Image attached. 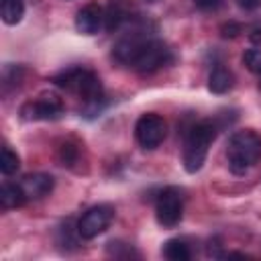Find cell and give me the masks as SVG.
<instances>
[{
  "mask_svg": "<svg viewBox=\"0 0 261 261\" xmlns=\"http://www.w3.org/2000/svg\"><path fill=\"white\" fill-rule=\"evenodd\" d=\"M63 114V100L53 92H43L39 98L24 102L20 108L22 120H55Z\"/></svg>",
  "mask_w": 261,
  "mask_h": 261,
  "instance_id": "obj_6",
  "label": "cell"
},
{
  "mask_svg": "<svg viewBox=\"0 0 261 261\" xmlns=\"http://www.w3.org/2000/svg\"><path fill=\"white\" fill-rule=\"evenodd\" d=\"M249 39H251V43L259 45V43H261V31H259V29H257V31H253V33L249 35Z\"/></svg>",
  "mask_w": 261,
  "mask_h": 261,
  "instance_id": "obj_23",
  "label": "cell"
},
{
  "mask_svg": "<svg viewBox=\"0 0 261 261\" xmlns=\"http://www.w3.org/2000/svg\"><path fill=\"white\" fill-rule=\"evenodd\" d=\"M165 135H167V124L155 112L143 114L135 124V139L143 149H157L163 143Z\"/></svg>",
  "mask_w": 261,
  "mask_h": 261,
  "instance_id": "obj_7",
  "label": "cell"
},
{
  "mask_svg": "<svg viewBox=\"0 0 261 261\" xmlns=\"http://www.w3.org/2000/svg\"><path fill=\"white\" fill-rule=\"evenodd\" d=\"M239 4L245 8V10H255L261 6V0H239Z\"/></svg>",
  "mask_w": 261,
  "mask_h": 261,
  "instance_id": "obj_22",
  "label": "cell"
},
{
  "mask_svg": "<svg viewBox=\"0 0 261 261\" xmlns=\"http://www.w3.org/2000/svg\"><path fill=\"white\" fill-rule=\"evenodd\" d=\"M18 167H20L18 155H16L8 145H4V147H2V153H0V171H2L4 175H12V173L18 171Z\"/></svg>",
  "mask_w": 261,
  "mask_h": 261,
  "instance_id": "obj_16",
  "label": "cell"
},
{
  "mask_svg": "<svg viewBox=\"0 0 261 261\" xmlns=\"http://www.w3.org/2000/svg\"><path fill=\"white\" fill-rule=\"evenodd\" d=\"M104 24V8L98 4H86L75 14V29L82 35H96Z\"/></svg>",
  "mask_w": 261,
  "mask_h": 261,
  "instance_id": "obj_9",
  "label": "cell"
},
{
  "mask_svg": "<svg viewBox=\"0 0 261 261\" xmlns=\"http://www.w3.org/2000/svg\"><path fill=\"white\" fill-rule=\"evenodd\" d=\"M220 33H222V37H224V39H228V37H230V39H234L239 33H243V29H241V24H239V22H232V20H230V22H224V24L220 27Z\"/></svg>",
  "mask_w": 261,
  "mask_h": 261,
  "instance_id": "obj_20",
  "label": "cell"
},
{
  "mask_svg": "<svg viewBox=\"0 0 261 261\" xmlns=\"http://www.w3.org/2000/svg\"><path fill=\"white\" fill-rule=\"evenodd\" d=\"M243 63L247 65L249 71L261 75V49H247L243 53Z\"/></svg>",
  "mask_w": 261,
  "mask_h": 261,
  "instance_id": "obj_18",
  "label": "cell"
},
{
  "mask_svg": "<svg viewBox=\"0 0 261 261\" xmlns=\"http://www.w3.org/2000/svg\"><path fill=\"white\" fill-rule=\"evenodd\" d=\"M106 251H108V255H112V257H116V259L139 257V253H137L130 245H126V243H122V241H110V243L106 245Z\"/></svg>",
  "mask_w": 261,
  "mask_h": 261,
  "instance_id": "obj_17",
  "label": "cell"
},
{
  "mask_svg": "<svg viewBox=\"0 0 261 261\" xmlns=\"http://www.w3.org/2000/svg\"><path fill=\"white\" fill-rule=\"evenodd\" d=\"M126 20V10H124V6L118 2V0H112L108 6H106V10H104V27H106V31H116V29H120V24Z\"/></svg>",
  "mask_w": 261,
  "mask_h": 261,
  "instance_id": "obj_13",
  "label": "cell"
},
{
  "mask_svg": "<svg viewBox=\"0 0 261 261\" xmlns=\"http://www.w3.org/2000/svg\"><path fill=\"white\" fill-rule=\"evenodd\" d=\"M226 159L234 175L247 173L261 159V135L251 128L232 133L226 143Z\"/></svg>",
  "mask_w": 261,
  "mask_h": 261,
  "instance_id": "obj_2",
  "label": "cell"
},
{
  "mask_svg": "<svg viewBox=\"0 0 261 261\" xmlns=\"http://www.w3.org/2000/svg\"><path fill=\"white\" fill-rule=\"evenodd\" d=\"M163 257L169 261H188L192 257V251L184 239H169L163 245Z\"/></svg>",
  "mask_w": 261,
  "mask_h": 261,
  "instance_id": "obj_14",
  "label": "cell"
},
{
  "mask_svg": "<svg viewBox=\"0 0 261 261\" xmlns=\"http://www.w3.org/2000/svg\"><path fill=\"white\" fill-rule=\"evenodd\" d=\"M112 57L118 63L130 65L139 73H153L171 61V51L159 39L130 33L112 47Z\"/></svg>",
  "mask_w": 261,
  "mask_h": 261,
  "instance_id": "obj_1",
  "label": "cell"
},
{
  "mask_svg": "<svg viewBox=\"0 0 261 261\" xmlns=\"http://www.w3.org/2000/svg\"><path fill=\"white\" fill-rule=\"evenodd\" d=\"M20 188L27 196V200H41L53 190V177L49 173H29L20 181Z\"/></svg>",
  "mask_w": 261,
  "mask_h": 261,
  "instance_id": "obj_10",
  "label": "cell"
},
{
  "mask_svg": "<svg viewBox=\"0 0 261 261\" xmlns=\"http://www.w3.org/2000/svg\"><path fill=\"white\" fill-rule=\"evenodd\" d=\"M232 84H234L232 71L226 69V67H222V65L214 67L212 73H210V77H208V90L212 94H226L232 88Z\"/></svg>",
  "mask_w": 261,
  "mask_h": 261,
  "instance_id": "obj_12",
  "label": "cell"
},
{
  "mask_svg": "<svg viewBox=\"0 0 261 261\" xmlns=\"http://www.w3.org/2000/svg\"><path fill=\"white\" fill-rule=\"evenodd\" d=\"M194 4H196V8H200L202 12H210V10H216V8L222 4V0H194Z\"/></svg>",
  "mask_w": 261,
  "mask_h": 261,
  "instance_id": "obj_21",
  "label": "cell"
},
{
  "mask_svg": "<svg viewBox=\"0 0 261 261\" xmlns=\"http://www.w3.org/2000/svg\"><path fill=\"white\" fill-rule=\"evenodd\" d=\"M27 200L20 184H12V181H4L2 188H0V206L4 210H10V208H20Z\"/></svg>",
  "mask_w": 261,
  "mask_h": 261,
  "instance_id": "obj_11",
  "label": "cell"
},
{
  "mask_svg": "<svg viewBox=\"0 0 261 261\" xmlns=\"http://www.w3.org/2000/svg\"><path fill=\"white\" fill-rule=\"evenodd\" d=\"M184 216V196L177 188H165L155 200V218L163 228H173Z\"/></svg>",
  "mask_w": 261,
  "mask_h": 261,
  "instance_id": "obj_5",
  "label": "cell"
},
{
  "mask_svg": "<svg viewBox=\"0 0 261 261\" xmlns=\"http://www.w3.org/2000/svg\"><path fill=\"white\" fill-rule=\"evenodd\" d=\"M53 82L59 88H63V90L75 94L77 98H82L86 104H98L104 98L100 77L94 71L86 69V67H67V69L59 71L53 77Z\"/></svg>",
  "mask_w": 261,
  "mask_h": 261,
  "instance_id": "obj_4",
  "label": "cell"
},
{
  "mask_svg": "<svg viewBox=\"0 0 261 261\" xmlns=\"http://www.w3.org/2000/svg\"><path fill=\"white\" fill-rule=\"evenodd\" d=\"M216 133H218V124L210 118L200 120L188 128L184 139V167L188 173H196L202 169L208 149L216 139Z\"/></svg>",
  "mask_w": 261,
  "mask_h": 261,
  "instance_id": "obj_3",
  "label": "cell"
},
{
  "mask_svg": "<svg viewBox=\"0 0 261 261\" xmlns=\"http://www.w3.org/2000/svg\"><path fill=\"white\" fill-rule=\"evenodd\" d=\"M114 218V208L108 204H98L90 210H86L82 214V218L77 220V234L82 239H96L98 234H102L110 222Z\"/></svg>",
  "mask_w": 261,
  "mask_h": 261,
  "instance_id": "obj_8",
  "label": "cell"
},
{
  "mask_svg": "<svg viewBox=\"0 0 261 261\" xmlns=\"http://www.w3.org/2000/svg\"><path fill=\"white\" fill-rule=\"evenodd\" d=\"M24 2L22 0H0V16L6 24H16L22 20Z\"/></svg>",
  "mask_w": 261,
  "mask_h": 261,
  "instance_id": "obj_15",
  "label": "cell"
},
{
  "mask_svg": "<svg viewBox=\"0 0 261 261\" xmlns=\"http://www.w3.org/2000/svg\"><path fill=\"white\" fill-rule=\"evenodd\" d=\"M59 159H61L63 165H73V161L77 159V147L71 145V143L61 145V149H59Z\"/></svg>",
  "mask_w": 261,
  "mask_h": 261,
  "instance_id": "obj_19",
  "label": "cell"
}]
</instances>
